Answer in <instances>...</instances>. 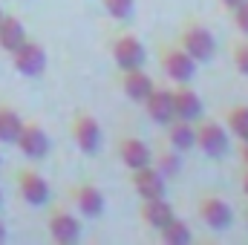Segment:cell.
Returning <instances> with one entry per match:
<instances>
[{
	"mask_svg": "<svg viewBox=\"0 0 248 245\" xmlns=\"http://www.w3.org/2000/svg\"><path fill=\"white\" fill-rule=\"evenodd\" d=\"M179 46H182L196 63H211L217 58V38H214V32H211L205 23H199L196 17L185 20V26H182V32H179Z\"/></svg>",
	"mask_w": 248,
	"mask_h": 245,
	"instance_id": "cell-1",
	"label": "cell"
},
{
	"mask_svg": "<svg viewBox=\"0 0 248 245\" xmlns=\"http://www.w3.org/2000/svg\"><path fill=\"white\" fill-rule=\"evenodd\" d=\"M231 141H228V127H222L214 119H199L196 122V147L199 153H205L208 159H222L228 153Z\"/></svg>",
	"mask_w": 248,
	"mask_h": 245,
	"instance_id": "cell-2",
	"label": "cell"
},
{
	"mask_svg": "<svg viewBox=\"0 0 248 245\" xmlns=\"http://www.w3.org/2000/svg\"><path fill=\"white\" fill-rule=\"evenodd\" d=\"M196 214L211 231H228L234 225V211L219 193H202L196 202Z\"/></svg>",
	"mask_w": 248,
	"mask_h": 245,
	"instance_id": "cell-3",
	"label": "cell"
},
{
	"mask_svg": "<svg viewBox=\"0 0 248 245\" xmlns=\"http://www.w3.org/2000/svg\"><path fill=\"white\" fill-rule=\"evenodd\" d=\"M159 63H162V72L173 84H190L193 75H196V61L187 55L179 44L176 46H162L159 49Z\"/></svg>",
	"mask_w": 248,
	"mask_h": 245,
	"instance_id": "cell-4",
	"label": "cell"
},
{
	"mask_svg": "<svg viewBox=\"0 0 248 245\" xmlns=\"http://www.w3.org/2000/svg\"><path fill=\"white\" fill-rule=\"evenodd\" d=\"M110 52H113V63L119 66V72L136 69V66H144V63H147V49H144V44H141L133 32L116 35Z\"/></svg>",
	"mask_w": 248,
	"mask_h": 245,
	"instance_id": "cell-5",
	"label": "cell"
},
{
	"mask_svg": "<svg viewBox=\"0 0 248 245\" xmlns=\"http://www.w3.org/2000/svg\"><path fill=\"white\" fill-rule=\"evenodd\" d=\"M101 124L95 116H90V113H78L75 119H72V141H75V147L84 153V156H95L98 150H101Z\"/></svg>",
	"mask_w": 248,
	"mask_h": 245,
	"instance_id": "cell-6",
	"label": "cell"
},
{
	"mask_svg": "<svg viewBox=\"0 0 248 245\" xmlns=\"http://www.w3.org/2000/svg\"><path fill=\"white\" fill-rule=\"evenodd\" d=\"M12 66L15 72L26 75V78H38L44 69H46V49L38 44V41H23L15 52H12Z\"/></svg>",
	"mask_w": 248,
	"mask_h": 245,
	"instance_id": "cell-7",
	"label": "cell"
},
{
	"mask_svg": "<svg viewBox=\"0 0 248 245\" xmlns=\"http://www.w3.org/2000/svg\"><path fill=\"white\" fill-rule=\"evenodd\" d=\"M15 144H17V150H20L26 159H32V162L46 159V156H49V147H52L46 130H44L38 122H26L23 124V130H20V136H17Z\"/></svg>",
	"mask_w": 248,
	"mask_h": 245,
	"instance_id": "cell-8",
	"label": "cell"
},
{
	"mask_svg": "<svg viewBox=\"0 0 248 245\" xmlns=\"http://www.w3.org/2000/svg\"><path fill=\"white\" fill-rule=\"evenodd\" d=\"M130 187L136 190L139 199H162L168 190V179L153 165H144V168L130 170Z\"/></svg>",
	"mask_w": 248,
	"mask_h": 245,
	"instance_id": "cell-9",
	"label": "cell"
},
{
	"mask_svg": "<svg viewBox=\"0 0 248 245\" xmlns=\"http://www.w3.org/2000/svg\"><path fill=\"white\" fill-rule=\"evenodd\" d=\"M17 193H20V199H23L26 205H32V208H44V205L49 202V196H52L49 182H46L38 170H29V168L17 173Z\"/></svg>",
	"mask_w": 248,
	"mask_h": 245,
	"instance_id": "cell-10",
	"label": "cell"
},
{
	"mask_svg": "<svg viewBox=\"0 0 248 245\" xmlns=\"http://www.w3.org/2000/svg\"><path fill=\"white\" fill-rule=\"evenodd\" d=\"M144 104V113L153 124H170L176 119V110H173V87H153L150 95L141 101Z\"/></svg>",
	"mask_w": 248,
	"mask_h": 245,
	"instance_id": "cell-11",
	"label": "cell"
},
{
	"mask_svg": "<svg viewBox=\"0 0 248 245\" xmlns=\"http://www.w3.org/2000/svg\"><path fill=\"white\" fill-rule=\"evenodd\" d=\"M46 231H49V237L58 245H75L81 240V222H78V216H72V214L63 211V208H58V211L49 214Z\"/></svg>",
	"mask_w": 248,
	"mask_h": 245,
	"instance_id": "cell-12",
	"label": "cell"
},
{
	"mask_svg": "<svg viewBox=\"0 0 248 245\" xmlns=\"http://www.w3.org/2000/svg\"><path fill=\"white\" fill-rule=\"evenodd\" d=\"M119 159L127 170H136V168H144V165H153V150L147 147V141L136 138V136H124L119 138V147H116Z\"/></svg>",
	"mask_w": 248,
	"mask_h": 245,
	"instance_id": "cell-13",
	"label": "cell"
},
{
	"mask_svg": "<svg viewBox=\"0 0 248 245\" xmlns=\"http://www.w3.org/2000/svg\"><path fill=\"white\" fill-rule=\"evenodd\" d=\"M173 110H176V119H187V122H199L202 119V95L190 87V84H176L173 87Z\"/></svg>",
	"mask_w": 248,
	"mask_h": 245,
	"instance_id": "cell-14",
	"label": "cell"
},
{
	"mask_svg": "<svg viewBox=\"0 0 248 245\" xmlns=\"http://www.w3.org/2000/svg\"><path fill=\"white\" fill-rule=\"evenodd\" d=\"M72 202H75L78 214H81V216H87V219L101 216V214H104V205H107V202H104L101 187H95V184H90V182L72 187Z\"/></svg>",
	"mask_w": 248,
	"mask_h": 245,
	"instance_id": "cell-15",
	"label": "cell"
},
{
	"mask_svg": "<svg viewBox=\"0 0 248 245\" xmlns=\"http://www.w3.org/2000/svg\"><path fill=\"white\" fill-rule=\"evenodd\" d=\"M176 216L173 205L162 196V199H141V208H139V219L150 228V231H162L170 219Z\"/></svg>",
	"mask_w": 248,
	"mask_h": 245,
	"instance_id": "cell-16",
	"label": "cell"
},
{
	"mask_svg": "<svg viewBox=\"0 0 248 245\" xmlns=\"http://www.w3.org/2000/svg\"><path fill=\"white\" fill-rule=\"evenodd\" d=\"M153 87H156V84H153V78L144 72V66L124 69L122 72V92L130 98V101H136V104H141V101L150 95Z\"/></svg>",
	"mask_w": 248,
	"mask_h": 245,
	"instance_id": "cell-17",
	"label": "cell"
},
{
	"mask_svg": "<svg viewBox=\"0 0 248 245\" xmlns=\"http://www.w3.org/2000/svg\"><path fill=\"white\" fill-rule=\"evenodd\" d=\"M168 130V144L179 153H187L196 147V122H187V119H173L170 124H165Z\"/></svg>",
	"mask_w": 248,
	"mask_h": 245,
	"instance_id": "cell-18",
	"label": "cell"
},
{
	"mask_svg": "<svg viewBox=\"0 0 248 245\" xmlns=\"http://www.w3.org/2000/svg\"><path fill=\"white\" fill-rule=\"evenodd\" d=\"M26 38L29 35H26V26L20 23V17H15V15H3L0 17V49L3 52L12 55Z\"/></svg>",
	"mask_w": 248,
	"mask_h": 245,
	"instance_id": "cell-19",
	"label": "cell"
},
{
	"mask_svg": "<svg viewBox=\"0 0 248 245\" xmlns=\"http://www.w3.org/2000/svg\"><path fill=\"white\" fill-rule=\"evenodd\" d=\"M23 119L17 116V110H12L9 104H0V141L3 144H15L20 130H23Z\"/></svg>",
	"mask_w": 248,
	"mask_h": 245,
	"instance_id": "cell-20",
	"label": "cell"
},
{
	"mask_svg": "<svg viewBox=\"0 0 248 245\" xmlns=\"http://www.w3.org/2000/svg\"><path fill=\"white\" fill-rule=\"evenodd\" d=\"M153 168H156L165 179H173V176L182 170V153H179V150H173V147L168 144L165 150L153 153Z\"/></svg>",
	"mask_w": 248,
	"mask_h": 245,
	"instance_id": "cell-21",
	"label": "cell"
},
{
	"mask_svg": "<svg viewBox=\"0 0 248 245\" xmlns=\"http://www.w3.org/2000/svg\"><path fill=\"white\" fill-rule=\"evenodd\" d=\"M162 243L165 245H190L193 243V231L187 228V222H182L179 216H173L162 231H159Z\"/></svg>",
	"mask_w": 248,
	"mask_h": 245,
	"instance_id": "cell-22",
	"label": "cell"
},
{
	"mask_svg": "<svg viewBox=\"0 0 248 245\" xmlns=\"http://www.w3.org/2000/svg\"><path fill=\"white\" fill-rule=\"evenodd\" d=\"M225 127L231 136H237L240 141L248 138V104H231L225 110Z\"/></svg>",
	"mask_w": 248,
	"mask_h": 245,
	"instance_id": "cell-23",
	"label": "cell"
},
{
	"mask_svg": "<svg viewBox=\"0 0 248 245\" xmlns=\"http://www.w3.org/2000/svg\"><path fill=\"white\" fill-rule=\"evenodd\" d=\"M101 6L113 20H127L136 9V0H101Z\"/></svg>",
	"mask_w": 248,
	"mask_h": 245,
	"instance_id": "cell-24",
	"label": "cell"
},
{
	"mask_svg": "<svg viewBox=\"0 0 248 245\" xmlns=\"http://www.w3.org/2000/svg\"><path fill=\"white\" fill-rule=\"evenodd\" d=\"M231 61H234V69L248 78V35H246V41H237V44H234Z\"/></svg>",
	"mask_w": 248,
	"mask_h": 245,
	"instance_id": "cell-25",
	"label": "cell"
},
{
	"mask_svg": "<svg viewBox=\"0 0 248 245\" xmlns=\"http://www.w3.org/2000/svg\"><path fill=\"white\" fill-rule=\"evenodd\" d=\"M231 20H234V26H237L240 35H248V0L240 3L237 9H231Z\"/></svg>",
	"mask_w": 248,
	"mask_h": 245,
	"instance_id": "cell-26",
	"label": "cell"
},
{
	"mask_svg": "<svg viewBox=\"0 0 248 245\" xmlns=\"http://www.w3.org/2000/svg\"><path fill=\"white\" fill-rule=\"evenodd\" d=\"M240 159H243V165L248 168V138H243V141H240Z\"/></svg>",
	"mask_w": 248,
	"mask_h": 245,
	"instance_id": "cell-27",
	"label": "cell"
},
{
	"mask_svg": "<svg viewBox=\"0 0 248 245\" xmlns=\"http://www.w3.org/2000/svg\"><path fill=\"white\" fill-rule=\"evenodd\" d=\"M240 3H246V0H219V6H222V9H228V12H231V9H237Z\"/></svg>",
	"mask_w": 248,
	"mask_h": 245,
	"instance_id": "cell-28",
	"label": "cell"
},
{
	"mask_svg": "<svg viewBox=\"0 0 248 245\" xmlns=\"http://www.w3.org/2000/svg\"><path fill=\"white\" fill-rule=\"evenodd\" d=\"M240 187H243V196L248 199V168L243 170V176H240Z\"/></svg>",
	"mask_w": 248,
	"mask_h": 245,
	"instance_id": "cell-29",
	"label": "cell"
},
{
	"mask_svg": "<svg viewBox=\"0 0 248 245\" xmlns=\"http://www.w3.org/2000/svg\"><path fill=\"white\" fill-rule=\"evenodd\" d=\"M3 240H6V225L0 222V243H3Z\"/></svg>",
	"mask_w": 248,
	"mask_h": 245,
	"instance_id": "cell-30",
	"label": "cell"
},
{
	"mask_svg": "<svg viewBox=\"0 0 248 245\" xmlns=\"http://www.w3.org/2000/svg\"><path fill=\"white\" fill-rule=\"evenodd\" d=\"M3 15H6V12H3V9H0V17H3Z\"/></svg>",
	"mask_w": 248,
	"mask_h": 245,
	"instance_id": "cell-31",
	"label": "cell"
},
{
	"mask_svg": "<svg viewBox=\"0 0 248 245\" xmlns=\"http://www.w3.org/2000/svg\"><path fill=\"white\" fill-rule=\"evenodd\" d=\"M246 222H248V214H246Z\"/></svg>",
	"mask_w": 248,
	"mask_h": 245,
	"instance_id": "cell-32",
	"label": "cell"
},
{
	"mask_svg": "<svg viewBox=\"0 0 248 245\" xmlns=\"http://www.w3.org/2000/svg\"><path fill=\"white\" fill-rule=\"evenodd\" d=\"M0 202H3V196H0Z\"/></svg>",
	"mask_w": 248,
	"mask_h": 245,
	"instance_id": "cell-33",
	"label": "cell"
}]
</instances>
